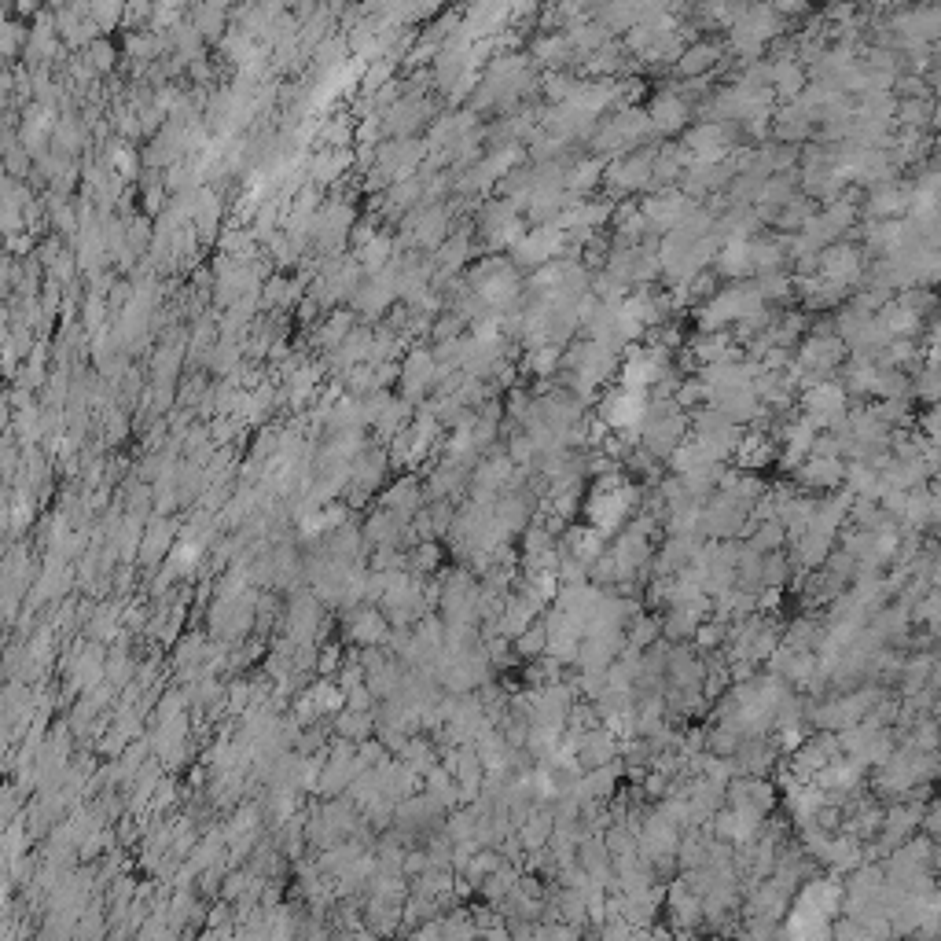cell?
Returning a JSON list of instances; mask_svg holds the SVG:
<instances>
[{"mask_svg":"<svg viewBox=\"0 0 941 941\" xmlns=\"http://www.w3.org/2000/svg\"><path fill=\"white\" fill-rule=\"evenodd\" d=\"M761 306H765V302H761L754 280H736V284L721 287L714 298H706V306L699 309V331H703V335H717V331H725L728 324H739V320H747L750 313H758Z\"/></svg>","mask_w":941,"mask_h":941,"instance_id":"1","label":"cell"},{"mask_svg":"<svg viewBox=\"0 0 941 941\" xmlns=\"http://www.w3.org/2000/svg\"><path fill=\"white\" fill-rule=\"evenodd\" d=\"M651 166H655V148H651V144L611 159L607 170H603L607 195H611V199H622V195H636V192H644V188H651Z\"/></svg>","mask_w":941,"mask_h":941,"instance_id":"2","label":"cell"},{"mask_svg":"<svg viewBox=\"0 0 941 941\" xmlns=\"http://www.w3.org/2000/svg\"><path fill=\"white\" fill-rule=\"evenodd\" d=\"M864 269H868V265H864V250L857 247V243H846V239L831 243V247H824L817 254V276L828 280V284L842 287V291H850L853 284H861Z\"/></svg>","mask_w":941,"mask_h":941,"instance_id":"3","label":"cell"},{"mask_svg":"<svg viewBox=\"0 0 941 941\" xmlns=\"http://www.w3.org/2000/svg\"><path fill=\"white\" fill-rule=\"evenodd\" d=\"M846 412H850V397L835 379H824V383H813L802 390V416L817 423L820 431H831L835 423H842Z\"/></svg>","mask_w":941,"mask_h":941,"instance_id":"4","label":"cell"},{"mask_svg":"<svg viewBox=\"0 0 941 941\" xmlns=\"http://www.w3.org/2000/svg\"><path fill=\"white\" fill-rule=\"evenodd\" d=\"M636 206H640V214H644L647 228L666 236V232H673V228H681L684 217L692 214L699 203H695V199H688L681 188H662V192H651L647 199H640Z\"/></svg>","mask_w":941,"mask_h":941,"instance_id":"5","label":"cell"},{"mask_svg":"<svg viewBox=\"0 0 941 941\" xmlns=\"http://www.w3.org/2000/svg\"><path fill=\"white\" fill-rule=\"evenodd\" d=\"M736 125H721V122H699L684 133L681 148L688 151L692 162H725L728 151H736Z\"/></svg>","mask_w":941,"mask_h":941,"instance_id":"6","label":"cell"},{"mask_svg":"<svg viewBox=\"0 0 941 941\" xmlns=\"http://www.w3.org/2000/svg\"><path fill=\"white\" fill-rule=\"evenodd\" d=\"M478 232H482V243H486L489 250H497V247H511L526 228H522V217H519V210H515V203H508V199H489V203L478 210Z\"/></svg>","mask_w":941,"mask_h":941,"instance_id":"7","label":"cell"},{"mask_svg":"<svg viewBox=\"0 0 941 941\" xmlns=\"http://www.w3.org/2000/svg\"><path fill=\"white\" fill-rule=\"evenodd\" d=\"M644 409H647V394H633V390H611V394L600 401V416L596 420L607 427V431H622V434H636V427L644 423Z\"/></svg>","mask_w":941,"mask_h":941,"instance_id":"8","label":"cell"},{"mask_svg":"<svg viewBox=\"0 0 941 941\" xmlns=\"http://www.w3.org/2000/svg\"><path fill=\"white\" fill-rule=\"evenodd\" d=\"M912 192H916L912 181L894 177L864 195V214H868V221H901L912 210Z\"/></svg>","mask_w":941,"mask_h":941,"instance_id":"9","label":"cell"},{"mask_svg":"<svg viewBox=\"0 0 941 941\" xmlns=\"http://www.w3.org/2000/svg\"><path fill=\"white\" fill-rule=\"evenodd\" d=\"M644 111H647L651 129H655V137H669V133H677V129L688 125V118H692V103L684 100L677 89H662V92H655V100L647 103Z\"/></svg>","mask_w":941,"mask_h":941,"instance_id":"10","label":"cell"},{"mask_svg":"<svg viewBox=\"0 0 941 941\" xmlns=\"http://www.w3.org/2000/svg\"><path fill=\"white\" fill-rule=\"evenodd\" d=\"M725 45L721 41H695V45H684V52L677 56V78L681 81H695V78H710L714 70L725 67Z\"/></svg>","mask_w":941,"mask_h":941,"instance_id":"11","label":"cell"},{"mask_svg":"<svg viewBox=\"0 0 941 941\" xmlns=\"http://www.w3.org/2000/svg\"><path fill=\"white\" fill-rule=\"evenodd\" d=\"M736 467L739 471H761V467H769L772 460H776V445H772L769 434L761 431H747L743 438H739L736 445Z\"/></svg>","mask_w":941,"mask_h":941,"instance_id":"12","label":"cell"},{"mask_svg":"<svg viewBox=\"0 0 941 941\" xmlns=\"http://www.w3.org/2000/svg\"><path fill=\"white\" fill-rule=\"evenodd\" d=\"M772 63V96L780 103H791L798 92L809 85V78H805V67L798 63L794 56L787 59H769Z\"/></svg>","mask_w":941,"mask_h":941,"instance_id":"13","label":"cell"},{"mask_svg":"<svg viewBox=\"0 0 941 941\" xmlns=\"http://www.w3.org/2000/svg\"><path fill=\"white\" fill-rule=\"evenodd\" d=\"M842 460H817V456H805L802 464L794 467V475L805 489H835L842 486Z\"/></svg>","mask_w":941,"mask_h":941,"instance_id":"14","label":"cell"},{"mask_svg":"<svg viewBox=\"0 0 941 941\" xmlns=\"http://www.w3.org/2000/svg\"><path fill=\"white\" fill-rule=\"evenodd\" d=\"M530 56L548 70H567V63H574V52H570L567 34H541L530 45Z\"/></svg>","mask_w":941,"mask_h":941,"instance_id":"15","label":"cell"},{"mask_svg":"<svg viewBox=\"0 0 941 941\" xmlns=\"http://www.w3.org/2000/svg\"><path fill=\"white\" fill-rule=\"evenodd\" d=\"M434 383H438V361H434V353L416 350L409 361H405V394L416 401V397Z\"/></svg>","mask_w":941,"mask_h":941,"instance_id":"16","label":"cell"},{"mask_svg":"<svg viewBox=\"0 0 941 941\" xmlns=\"http://www.w3.org/2000/svg\"><path fill=\"white\" fill-rule=\"evenodd\" d=\"M717 276L725 280H743L750 276V239H736V243H721L714 254Z\"/></svg>","mask_w":941,"mask_h":941,"instance_id":"17","label":"cell"},{"mask_svg":"<svg viewBox=\"0 0 941 941\" xmlns=\"http://www.w3.org/2000/svg\"><path fill=\"white\" fill-rule=\"evenodd\" d=\"M817 210H820V206L813 203V199H805V195H791V199H787V203H783L780 210L772 214L769 225H772V228H780V232H787V236H791V232H798V228H802L805 221H809V217L817 214Z\"/></svg>","mask_w":941,"mask_h":941,"instance_id":"18","label":"cell"},{"mask_svg":"<svg viewBox=\"0 0 941 941\" xmlns=\"http://www.w3.org/2000/svg\"><path fill=\"white\" fill-rule=\"evenodd\" d=\"M603 170H607V159H600V155L574 162V166H570V173H567V192L574 195V199H581V195L592 192V188L600 184Z\"/></svg>","mask_w":941,"mask_h":941,"instance_id":"19","label":"cell"},{"mask_svg":"<svg viewBox=\"0 0 941 941\" xmlns=\"http://www.w3.org/2000/svg\"><path fill=\"white\" fill-rule=\"evenodd\" d=\"M427 114H431V107L423 100H405L401 107L390 111V129H394V133H412Z\"/></svg>","mask_w":941,"mask_h":941,"instance_id":"20","label":"cell"},{"mask_svg":"<svg viewBox=\"0 0 941 941\" xmlns=\"http://www.w3.org/2000/svg\"><path fill=\"white\" fill-rule=\"evenodd\" d=\"M563 364V350L559 346H537V350L526 353V368L533 375H552Z\"/></svg>","mask_w":941,"mask_h":941,"instance_id":"21","label":"cell"},{"mask_svg":"<svg viewBox=\"0 0 941 941\" xmlns=\"http://www.w3.org/2000/svg\"><path fill=\"white\" fill-rule=\"evenodd\" d=\"M783 545V526L776 519L761 522L758 530H754V537H750V552H772V548Z\"/></svg>","mask_w":941,"mask_h":941,"instance_id":"22","label":"cell"},{"mask_svg":"<svg viewBox=\"0 0 941 941\" xmlns=\"http://www.w3.org/2000/svg\"><path fill=\"white\" fill-rule=\"evenodd\" d=\"M416 500H420V489L412 486V482H401L394 493H386V504H390V508H397V511L416 508Z\"/></svg>","mask_w":941,"mask_h":941,"instance_id":"23","label":"cell"}]
</instances>
